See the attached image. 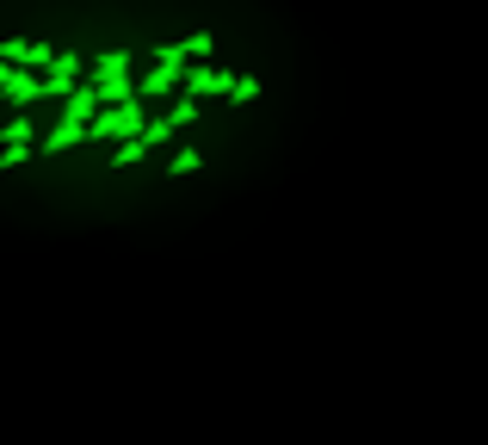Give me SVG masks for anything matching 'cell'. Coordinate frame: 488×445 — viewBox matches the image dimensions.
Here are the masks:
<instances>
[{
    "label": "cell",
    "instance_id": "277c9868",
    "mask_svg": "<svg viewBox=\"0 0 488 445\" xmlns=\"http://www.w3.org/2000/svg\"><path fill=\"white\" fill-rule=\"evenodd\" d=\"M0 173H12L19 161H31V118H12L6 131H0Z\"/></svg>",
    "mask_w": 488,
    "mask_h": 445
},
{
    "label": "cell",
    "instance_id": "9c48e42d",
    "mask_svg": "<svg viewBox=\"0 0 488 445\" xmlns=\"http://www.w3.org/2000/svg\"><path fill=\"white\" fill-rule=\"evenodd\" d=\"M75 143H87V131H75V124H56V131L44 137V148H37V155H62V148H75Z\"/></svg>",
    "mask_w": 488,
    "mask_h": 445
},
{
    "label": "cell",
    "instance_id": "7c38bea8",
    "mask_svg": "<svg viewBox=\"0 0 488 445\" xmlns=\"http://www.w3.org/2000/svg\"><path fill=\"white\" fill-rule=\"evenodd\" d=\"M186 124H198V106L180 93V99H173V112H167V131H186Z\"/></svg>",
    "mask_w": 488,
    "mask_h": 445
},
{
    "label": "cell",
    "instance_id": "52a82bcc",
    "mask_svg": "<svg viewBox=\"0 0 488 445\" xmlns=\"http://www.w3.org/2000/svg\"><path fill=\"white\" fill-rule=\"evenodd\" d=\"M180 50H186V62H192V68H211V50H217V37H211V31H192Z\"/></svg>",
    "mask_w": 488,
    "mask_h": 445
},
{
    "label": "cell",
    "instance_id": "8992f818",
    "mask_svg": "<svg viewBox=\"0 0 488 445\" xmlns=\"http://www.w3.org/2000/svg\"><path fill=\"white\" fill-rule=\"evenodd\" d=\"M124 68H130V50H100L93 62H87V81L100 87V81H124Z\"/></svg>",
    "mask_w": 488,
    "mask_h": 445
},
{
    "label": "cell",
    "instance_id": "6da1fadb",
    "mask_svg": "<svg viewBox=\"0 0 488 445\" xmlns=\"http://www.w3.org/2000/svg\"><path fill=\"white\" fill-rule=\"evenodd\" d=\"M148 131V118H142V99H130L118 112H100L93 124H87V143H136Z\"/></svg>",
    "mask_w": 488,
    "mask_h": 445
},
{
    "label": "cell",
    "instance_id": "8fae6325",
    "mask_svg": "<svg viewBox=\"0 0 488 445\" xmlns=\"http://www.w3.org/2000/svg\"><path fill=\"white\" fill-rule=\"evenodd\" d=\"M130 99H136V93H130V81H100V106H112V112H118V106H130Z\"/></svg>",
    "mask_w": 488,
    "mask_h": 445
},
{
    "label": "cell",
    "instance_id": "7a4b0ae2",
    "mask_svg": "<svg viewBox=\"0 0 488 445\" xmlns=\"http://www.w3.org/2000/svg\"><path fill=\"white\" fill-rule=\"evenodd\" d=\"M180 68H186V50H180V44H155V68L142 75L136 99H161V93H173V87H180Z\"/></svg>",
    "mask_w": 488,
    "mask_h": 445
},
{
    "label": "cell",
    "instance_id": "ba28073f",
    "mask_svg": "<svg viewBox=\"0 0 488 445\" xmlns=\"http://www.w3.org/2000/svg\"><path fill=\"white\" fill-rule=\"evenodd\" d=\"M6 99H12V106H19V118H25V106L37 99V75H19V68H12V81H6Z\"/></svg>",
    "mask_w": 488,
    "mask_h": 445
},
{
    "label": "cell",
    "instance_id": "5b68a950",
    "mask_svg": "<svg viewBox=\"0 0 488 445\" xmlns=\"http://www.w3.org/2000/svg\"><path fill=\"white\" fill-rule=\"evenodd\" d=\"M236 87V75H217V68H186V99L198 106L204 93H229Z\"/></svg>",
    "mask_w": 488,
    "mask_h": 445
},
{
    "label": "cell",
    "instance_id": "30bf717a",
    "mask_svg": "<svg viewBox=\"0 0 488 445\" xmlns=\"http://www.w3.org/2000/svg\"><path fill=\"white\" fill-rule=\"evenodd\" d=\"M198 167H204V155H198V148H173V161H167V173H173V179H186V173H198Z\"/></svg>",
    "mask_w": 488,
    "mask_h": 445
},
{
    "label": "cell",
    "instance_id": "4fadbf2b",
    "mask_svg": "<svg viewBox=\"0 0 488 445\" xmlns=\"http://www.w3.org/2000/svg\"><path fill=\"white\" fill-rule=\"evenodd\" d=\"M229 99H236V106H253V99H260V81H253V75H236Z\"/></svg>",
    "mask_w": 488,
    "mask_h": 445
},
{
    "label": "cell",
    "instance_id": "3957f363",
    "mask_svg": "<svg viewBox=\"0 0 488 445\" xmlns=\"http://www.w3.org/2000/svg\"><path fill=\"white\" fill-rule=\"evenodd\" d=\"M93 118H100V87H93V81H81V87H75V93L62 99V124H75V131H87Z\"/></svg>",
    "mask_w": 488,
    "mask_h": 445
}]
</instances>
